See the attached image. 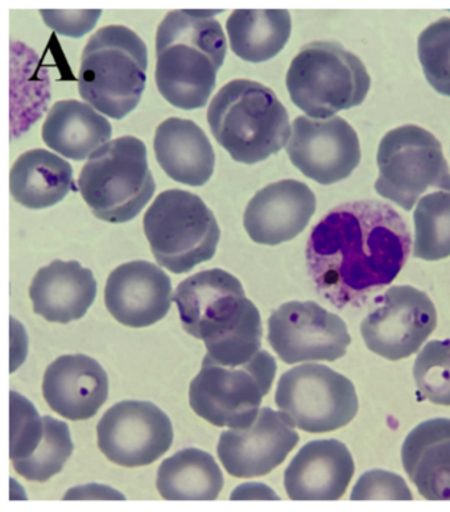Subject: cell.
<instances>
[{"mask_svg": "<svg viewBox=\"0 0 450 512\" xmlns=\"http://www.w3.org/2000/svg\"><path fill=\"white\" fill-rule=\"evenodd\" d=\"M287 154L304 176L330 185L352 175L361 161V146L357 132L345 119L297 117Z\"/></svg>", "mask_w": 450, "mask_h": 512, "instance_id": "cell-15", "label": "cell"}, {"mask_svg": "<svg viewBox=\"0 0 450 512\" xmlns=\"http://www.w3.org/2000/svg\"><path fill=\"white\" fill-rule=\"evenodd\" d=\"M404 470L429 501H450V420L421 423L402 448Z\"/></svg>", "mask_w": 450, "mask_h": 512, "instance_id": "cell-23", "label": "cell"}, {"mask_svg": "<svg viewBox=\"0 0 450 512\" xmlns=\"http://www.w3.org/2000/svg\"><path fill=\"white\" fill-rule=\"evenodd\" d=\"M217 12H169L156 33V86L177 109H201L216 88L227 53L225 33L214 19Z\"/></svg>", "mask_w": 450, "mask_h": 512, "instance_id": "cell-3", "label": "cell"}, {"mask_svg": "<svg viewBox=\"0 0 450 512\" xmlns=\"http://www.w3.org/2000/svg\"><path fill=\"white\" fill-rule=\"evenodd\" d=\"M97 296V282L89 268L76 260H55L40 268L32 280L33 312L49 322L81 320Z\"/></svg>", "mask_w": 450, "mask_h": 512, "instance_id": "cell-21", "label": "cell"}, {"mask_svg": "<svg viewBox=\"0 0 450 512\" xmlns=\"http://www.w3.org/2000/svg\"><path fill=\"white\" fill-rule=\"evenodd\" d=\"M419 59L432 88L450 97V18L437 20L421 33Z\"/></svg>", "mask_w": 450, "mask_h": 512, "instance_id": "cell-31", "label": "cell"}, {"mask_svg": "<svg viewBox=\"0 0 450 512\" xmlns=\"http://www.w3.org/2000/svg\"><path fill=\"white\" fill-rule=\"evenodd\" d=\"M10 403V457L16 465L28 460L43 443L47 420L18 392H11Z\"/></svg>", "mask_w": 450, "mask_h": 512, "instance_id": "cell-32", "label": "cell"}, {"mask_svg": "<svg viewBox=\"0 0 450 512\" xmlns=\"http://www.w3.org/2000/svg\"><path fill=\"white\" fill-rule=\"evenodd\" d=\"M43 395L49 408L65 419H92L109 398V377L88 355H63L45 371Z\"/></svg>", "mask_w": 450, "mask_h": 512, "instance_id": "cell-19", "label": "cell"}, {"mask_svg": "<svg viewBox=\"0 0 450 512\" xmlns=\"http://www.w3.org/2000/svg\"><path fill=\"white\" fill-rule=\"evenodd\" d=\"M350 499L353 501H370V499H399L411 501L412 493L407 483L398 474L371 470L363 474L354 486Z\"/></svg>", "mask_w": 450, "mask_h": 512, "instance_id": "cell-33", "label": "cell"}, {"mask_svg": "<svg viewBox=\"0 0 450 512\" xmlns=\"http://www.w3.org/2000/svg\"><path fill=\"white\" fill-rule=\"evenodd\" d=\"M276 406L293 427L308 433L337 431L357 415L354 384L324 365H301L282 375Z\"/></svg>", "mask_w": 450, "mask_h": 512, "instance_id": "cell-11", "label": "cell"}, {"mask_svg": "<svg viewBox=\"0 0 450 512\" xmlns=\"http://www.w3.org/2000/svg\"><path fill=\"white\" fill-rule=\"evenodd\" d=\"M113 128L103 115L84 102L60 101L53 105L43 126V140L64 158L82 161L110 142Z\"/></svg>", "mask_w": 450, "mask_h": 512, "instance_id": "cell-24", "label": "cell"}, {"mask_svg": "<svg viewBox=\"0 0 450 512\" xmlns=\"http://www.w3.org/2000/svg\"><path fill=\"white\" fill-rule=\"evenodd\" d=\"M78 189L99 220L110 224L134 220L156 189L146 144L135 136L110 140L82 168Z\"/></svg>", "mask_w": 450, "mask_h": 512, "instance_id": "cell-6", "label": "cell"}, {"mask_svg": "<svg viewBox=\"0 0 450 512\" xmlns=\"http://www.w3.org/2000/svg\"><path fill=\"white\" fill-rule=\"evenodd\" d=\"M98 447L125 468L154 464L172 447L173 427L158 406L140 400L115 404L99 420Z\"/></svg>", "mask_w": 450, "mask_h": 512, "instance_id": "cell-14", "label": "cell"}, {"mask_svg": "<svg viewBox=\"0 0 450 512\" xmlns=\"http://www.w3.org/2000/svg\"><path fill=\"white\" fill-rule=\"evenodd\" d=\"M10 189L14 200L28 209L51 208L76 191L72 165L49 151H27L11 169Z\"/></svg>", "mask_w": 450, "mask_h": 512, "instance_id": "cell-25", "label": "cell"}, {"mask_svg": "<svg viewBox=\"0 0 450 512\" xmlns=\"http://www.w3.org/2000/svg\"><path fill=\"white\" fill-rule=\"evenodd\" d=\"M224 474L212 454L187 448L160 465L156 487L168 501H216L224 489Z\"/></svg>", "mask_w": 450, "mask_h": 512, "instance_id": "cell-26", "label": "cell"}, {"mask_svg": "<svg viewBox=\"0 0 450 512\" xmlns=\"http://www.w3.org/2000/svg\"><path fill=\"white\" fill-rule=\"evenodd\" d=\"M406 222L381 201L346 202L312 230L307 266L317 292L338 309L361 307L390 286L411 253Z\"/></svg>", "mask_w": 450, "mask_h": 512, "instance_id": "cell-1", "label": "cell"}, {"mask_svg": "<svg viewBox=\"0 0 450 512\" xmlns=\"http://www.w3.org/2000/svg\"><path fill=\"white\" fill-rule=\"evenodd\" d=\"M268 342L287 365L337 361L344 357L352 337L344 320L313 301H291L268 320Z\"/></svg>", "mask_w": 450, "mask_h": 512, "instance_id": "cell-13", "label": "cell"}, {"mask_svg": "<svg viewBox=\"0 0 450 512\" xmlns=\"http://www.w3.org/2000/svg\"><path fill=\"white\" fill-rule=\"evenodd\" d=\"M148 52L134 31L103 27L82 52L80 96L106 117L123 119L138 107L146 89Z\"/></svg>", "mask_w": 450, "mask_h": 512, "instance_id": "cell-5", "label": "cell"}, {"mask_svg": "<svg viewBox=\"0 0 450 512\" xmlns=\"http://www.w3.org/2000/svg\"><path fill=\"white\" fill-rule=\"evenodd\" d=\"M352 453L337 440L312 441L293 458L284 487L293 501H337L354 476Z\"/></svg>", "mask_w": 450, "mask_h": 512, "instance_id": "cell-20", "label": "cell"}, {"mask_svg": "<svg viewBox=\"0 0 450 512\" xmlns=\"http://www.w3.org/2000/svg\"><path fill=\"white\" fill-rule=\"evenodd\" d=\"M143 226L156 262L173 274H187L212 260L221 238L208 205L180 189L160 193L144 216Z\"/></svg>", "mask_w": 450, "mask_h": 512, "instance_id": "cell-8", "label": "cell"}, {"mask_svg": "<svg viewBox=\"0 0 450 512\" xmlns=\"http://www.w3.org/2000/svg\"><path fill=\"white\" fill-rule=\"evenodd\" d=\"M41 18L45 24L59 35L68 37H82L96 27L98 19L101 18V10L61 11L43 10L40 11Z\"/></svg>", "mask_w": 450, "mask_h": 512, "instance_id": "cell-34", "label": "cell"}, {"mask_svg": "<svg viewBox=\"0 0 450 512\" xmlns=\"http://www.w3.org/2000/svg\"><path fill=\"white\" fill-rule=\"evenodd\" d=\"M414 255L424 260L450 256V192H435L420 198L414 214Z\"/></svg>", "mask_w": 450, "mask_h": 512, "instance_id": "cell-28", "label": "cell"}, {"mask_svg": "<svg viewBox=\"0 0 450 512\" xmlns=\"http://www.w3.org/2000/svg\"><path fill=\"white\" fill-rule=\"evenodd\" d=\"M436 325V308L427 293L398 286L374 300V308L362 321L361 333L370 352L388 361H400L418 353Z\"/></svg>", "mask_w": 450, "mask_h": 512, "instance_id": "cell-12", "label": "cell"}, {"mask_svg": "<svg viewBox=\"0 0 450 512\" xmlns=\"http://www.w3.org/2000/svg\"><path fill=\"white\" fill-rule=\"evenodd\" d=\"M370 86L362 61L330 41L305 45L287 73L292 102L315 119L333 118L338 111L361 105Z\"/></svg>", "mask_w": 450, "mask_h": 512, "instance_id": "cell-7", "label": "cell"}, {"mask_svg": "<svg viewBox=\"0 0 450 512\" xmlns=\"http://www.w3.org/2000/svg\"><path fill=\"white\" fill-rule=\"evenodd\" d=\"M173 301L185 332L205 342L204 361L241 366L260 352V313L229 272L220 268L198 272L180 283Z\"/></svg>", "mask_w": 450, "mask_h": 512, "instance_id": "cell-2", "label": "cell"}, {"mask_svg": "<svg viewBox=\"0 0 450 512\" xmlns=\"http://www.w3.org/2000/svg\"><path fill=\"white\" fill-rule=\"evenodd\" d=\"M276 369L275 358L266 350L241 366L204 361L189 387L192 410L214 427H250L271 390Z\"/></svg>", "mask_w": 450, "mask_h": 512, "instance_id": "cell-9", "label": "cell"}, {"mask_svg": "<svg viewBox=\"0 0 450 512\" xmlns=\"http://www.w3.org/2000/svg\"><path fill=\"white\" fill-rule=\"evenodd\" d=\"M208 123L218 144L242 164H257L290 142L288 111L270 88L249 80L226 84L212 99Z\"/></svg>", "mask_w": 450, "mask_h": 512, "instance_id": "cell-4", "label": "cell"}, {"mask_svg": "<svg viewBox=\"0 0 450 512\" xmlns=\"http://www.w3.org/2000/svg\"><path fill=\"white\" fill-rule=\"evenodd\" d=\"M47 433L43 443L28 460L14 465L16 473L32 482H47L64 469L72 456L74 445L68 424L45 416Z\"/></svg>", "mask_w": 450, "mask_h": 512, "instance_id": "cell-29", "label": "cell"}, {"mask_svg": "<svg viewBox=\"0 0 450 512\" xmlns=\"http://www.w3.org/2000/svg\"><path fill=\"white\" fill-rule=\"evenodd\" d=\"M315 212L316 196L308 185L282 180L251 198L243 225L255 243L278 246L303 233Z\"/></svg>", "mask_w": 450, "mask_h": 512, "instance_id": "cell-18", "label": "cell"}, {"mask_svg": "<svg viewBox=\"0 0 450 512\" xmlns=\"http://www.w3.org/2000/svg\"><path fill=\"white\" fill-rule=\"evenodd\" d=\"M154 148L160 167L172 180L202 187L213 176L216 155L212 143L196 123L169 118L156 130Z\"/></svg>", "mask_w": 450, "mask_h": 512, "instance_id": "cell-22", "label": "cell"}, {"mask_svg": "<svg viewBox=\"0 0 450 512\" xmlns=\"http://www.w3.org/2000/svg\"><path fill=\"white\" fill-rule=\"evenodd\" d=\"M226 31L239 59L264 63L278 56L290 40L291 15L287 10H235Z\"/></svg>", "mask_w": 450, "mask_h": 512, "instance_id": "cell-27", "label": "cell"}, {"mask_svg": "<svg viewBox=\"0 0 450 512\" xmlns=\"http://www.w3.org/2000/svg\"><path fill=\"white\" fill-rule=\"evenodd\" d=\"M375 191L404 210L414 208L428 189L450 192V172L443 147L431 132L407 125L386 134L378 150Z\"/></svg>", "mask_w": 450, "mask_h": 512, "instance_id": "cell-10", "label": "cell"}, {"mask_svg": "<svg viewBox=\"0 0 450 512\" xmlns=\"http://www.w3.org/2000/svg\"><path fill=\"white\" fill-rule=\"evenodd\" d=\"M172 300L171 279L146 260L122 264L107 279L106 308L115 320L129 328H147L163 320Z\"/></svg>", "mask_w": 450, "mask_h": 512, "instance_id": "cell-17", "label": "cell"}, {"mask_svg": "<svg viewBox=\"0 0 450 512\" xmlns=\"http://www.w3.org/2000/svg\"><path fill=\"white\" fill-rule=\"evenodd\" d=\"M414 377L421 395L450 406V340L429 342L416 358Z\"/></svg>", "mask_w": 450, "mask_h": 512, "instance_id": "cell-30", "label": "cell"}, {"mask_svg": "<svg viewBox=\"0 0 450 512\" xmlns=\"http://www.w3.org/2000/svg\"><path fill=\"white\" fill-rule=\"evenodd\" d=\"M299 440L282 412L262 408L250 427L222 432L217 453L230 476L263 477L286 461Z\"/></svg>", "mask_w": 450, "mask_h": 512, "instance_id": "cell-16", "label": "cell"}]
</instances>
